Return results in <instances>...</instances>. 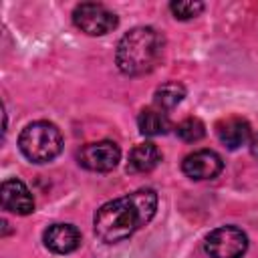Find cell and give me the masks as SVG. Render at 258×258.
<instances>
[{
    "instance_id": "1",
    "label": "cell",
    "mask_w": 258,
    "mask_h": 258,
    "mask_svg": "<svg viewBox=\"0 0 258 258\" xmlns=\"http://www.w3.org/2000/svg\"><path fill=\"white\" fill-rule=\"evenodd\" d=\"M157 212V194L149 187L103 204L93 216L95 236L105 244H119L147 226Z\"/></svg>"
},
{
    "instance_id": "2",
    "label": "cell",
    "mask_w": 258,
    "mask_h": 258,
    "mask_svg": "<svg viewBox=\"0 0 258 258\" xmlns=\"http://www.w3.org/2000/svg\"><path fill=\"white\" fill-rule=\"evenodd\" d=\"M165 36L153 26H135L125 32L115 50V64L127 77L151 73L163 58Z\"/></svg>"
},
{
    "instance_id": "3",
    "label": "cell",
    "mask_w": 258,
    "mask_h": 258,
    "mask_svg": "<svg viewBox=\"0 0 258 258\" xmlns=\"http://www.w3.org/2000/svg\"><path fill=\"white\" fill-rule=\"evenodd\" d=\"M18 147L28 161L48 163L62 151V133L50 121H34L22 129Z\"/></svg>"
},
{
    "instance_id": "4",
    "label": "cell",
    "mask_w": 258,
    "mask_h": 258,
    "mask_svg": "<svg viewBox=\"0 0 258 258\" xmlns=\"http://www.w3.org/2000/svg\"><path fill=\"white\" fill-rule=\"evenodd\" d=\"M75 26L89 36H103L117 28L119 18L113 10L99 2H81L73 10Z\"/></svg>"
},
{
    "instance_id": "5",
    "label": "cell",
    "mask_w": 258,
    "mask_h": 258,
    "mask_svg": "<svg viewBox=\"0 0 258 258\" xmlns=\"http://www.w3.org/2000/svg\"><path fill=\"white\" fill-rule=\"evenodd\" d=\"M204 250L210 258H242L248 250V236L236 226H220L206 236Z\"/></svg>"
},
{
    "instance_id": "6",
    "label": "cell",
    "mask_w": 258,
    "mask_h": 258,
    "mask_svg": "<svg viewBox=\"0 0 258 258\" xmlns=\"http://www.w3.org/2000/svg\"><path fill=\"white\" fill-rule=\"evenodd\" d=\"M77 159H79V165H83L85 169L105 173L117 167L121 159V149L115 141L103 139V141L83 145L81 151L77 153Z\"/></svg>"
},
{
    "instance_id": "7",
    "label": "cell",
    "mask_w": 258,
    "mask_h": 258,
    "mask_svg": "<svg viewBox=\"0 0 258 258\" xmlns=\"http://www.w3.org/2000/svg\"><path fill=\"white\" fill-rule=\"evenodd\" d=\"M222 169H224V161L212 149H198L185 155L181 161V171L194 181L214 179L222 173Z\"/></svg>"
},
{
    "instance_id": "8",
    "label": "cell",
    "mask_w": 258,
    "mask_h": 258,
    "mask_svg": "<svg viewBox=\"0 0 258 258\" xmlns=\"http://www.w3.org/2000/svg\"><path fill=\"white\" fill-rule=\"evenodd\" d=\"M0 200L2 208L16 216H28L34 212V198L30 189L16 177L4 179L0 185Z\"/></svg>"
},
{
    "instance_id": "9",
    "label": "cell",
    "mask_w": 258,
    "mask_h": 258,
    "mask_svg": "<svg viewBox=\"0 0 258 258\" xmlns=\"http://www.w3.org/2000/svg\"><path fill=\"white\" fill-rule=\"evenodd\" d=\"M42 242L54 254H71L81 246V232L73 224H50L42 234Z\"/></svg>"
},
{
    "instance_id": "10",
    "label": "cell",
    "mask_w": 258,
    "mask_h": 258,
    "mask_svg": "<svg viewBox=\"0 0 258 258\" xmlns=\"http://www.w3.org/2000/svg\"><path fill=\"white\" fill-rule=\"evenodd\" d=\"M216 135L228 149H238L252 139V127L242 117H226L216 123Z\"/></svg>"
},
{
    "instance_id": "11",
    "label": "cell",
    "mask_w": 258,
    "mask_h": 258,
    "mask_svg": "<svg viewBox=\"0 0 258 258\" xmlns=\"http://www.w3.org/2000/svg\"><path fill=\"white\" fill-rule=\"evenodd\" d=\"M161 161V151L157 149L155 143H139L129 151V159H127V171L129 173H147L151 169L157 167V163Z\"/></svg>"
},
{
    "instance_id": "12",
    "label": "cell",
    "mask_w": 258,
    "mask_h": 258,
    "mask_svg": "<svg viewBox=\"0 0 258 258\" xmlns=\"http://www.w3.org/2000/svg\"><path fill=\"white\" fill-rule=\"evenodd\" d=\"M137 127L143 135L147 137H157V135H165L171 129V121L167 117L165 111L157 109V107H147L139 113L137 117Z\"/></svg>"
},
{
    "instance_id": "13",
    "label": "cell",
    "mask_w": 258,
    "mask_h": 258,
    "mask_svg": "<svg viewBox=\"0 0 258 258\" xmlns=\"http://www.w3.org/2000/svg\"><path fill=\"white\" fill-rule=\"evenodd\" d=\"M183 97H185V87L177 81H167L155 89L153 107H157L161 111H171L183 101Z\"/></svg>"
},
{
    "instance_id": "14",
    "label": "cell",
    "mask_w": 258,
    "mask_h": 258,
    "mask_svg": "<svg viewBox=\"0 0 258 258\" xmlns=\"http://www.w3.org/2000/svg\"><path fill=\"white\" fill-rule=\"evenodd\" d=\"M175 135L181 141H185V143H196V141H200V139L206 137V125L198 117H187V119H183V121L177 123Z\"/></svg>"
},
{
    "instance_id": "15",
    "label": "cell",
    "mask_w": 258,
    "mask_h": 258,
    "mask_svg": "<svg viewBox=\"0 0 258 258\" xmlns=\"http://www.w3.org/2000/svg\"><path fill=\"white\" fill-rule=\"evenodd\" d=\"M169 10H171V14L177 20H191V18L202 14L204 2H198V0H177V2L169 4Z\"/></svg>"
},
{
    "instance_id": "16",
    "label": "cell",
    "mask_w": 258,
    "mask_h": 258,
    "mask_svg": "<svg viewBox=\"0 0 258 258\" xmlns=\"http://www.w3.org/2000/svg\"><path fill=\"white\" fill-rule=\"evenodd\" d=\"M250 151H252V155L258 159V133H252V139H250Z\"/></svg>"
}]
</instances>
